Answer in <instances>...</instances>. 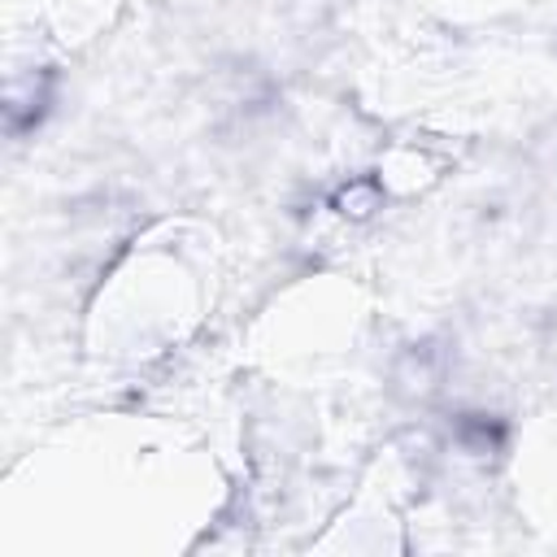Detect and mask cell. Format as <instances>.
Returning a JSON list of instances; mask_svg holds the SVG:
<instances>
[{"label":"cell","mask_w":557,"mask_h":557,"mask_svg":"<svg viewBox=\"0 0 557 557\" xmlns=\"http://www.w3.org/2000/svg\"><path fill=\"white\" fill-rule=\"evenodd\" d=\"M335 205H339V213L366 218L370 209H379V191H374V183H352V187H344V191L335 196Z\"/></svg>","instance_id":"1"}]
</instances>
